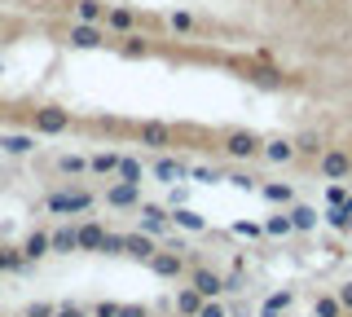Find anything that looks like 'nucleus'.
<instances>
[{"label": "nucleus", "instance_id": "1", "mask_svg": "<svg viewBox=\"0 0 352 317\" xmlns=\"http://www.w3.org/2000/svg\"><path fill=\"white\" fill-rule=\"evenodd\" d=\"M31 124H36V137H62L66 128H71V111H62V106H40Z\"/></svg>", "mask_w": 352, "mask_h": 317}, {"label": "nucleus", "instance_id": "2", "mask_svg": "<svg viewBox=\"0 0 352 317\" xmlns=\"http://www.w3.org/2000/svg\"><path fill=\"white\" fill-rule=\"evenodd\" d=\"M93 207V194L88 190H62V194H49V212H58V216H80Z\"/></svg>", "mask_w": 352, "mask_h": 317}, {"label": "nucleus", "instance_id": "3", "mask_svg": "<svg viewBox=\"0 0 352 317\" xmlns=\"http://www.w3.org/2000/svg\"><path fill=\"white\" fill-rule=\"evenodd\" d=\"M71 49H102L106 45V23H71Z\"/></svg>", "mask_w": 352, "mask_h": 317}, {"label": "nucleus", "instance_id": "4", "mask_svg": "<svg viewBox=\"0 0 352 317\" xmlns=\"http://www.w3.org/2000/svg\"><path fill=\"white\" fill-rule=\"evenodd\" d=\"M225 150L234 159H251V155H260V137H251V133H229L225 137Z\"/></svg>", "mask_w": 352, "mask_h": 317}, {"label": "nucleus", "instance_id": "5", "mask_svg": "<svg viewBox=\"0 0 352 317\" xmlns=\"http://www.w3.org/2000/svg\"><path fill=\"white\" fill-rule=\"evenodd\" d=\"M36 133H0V155H31Z\"/></svg>", "mask_w": 352, "mask_h": 317}, {"label": "nucleus", "instance_id": "6", "mask_svg": "<svg viewBox=\"0 0 352 317\" xmlns=\"http://www.w3.org/2000/svg\"><path fill=\"white\" fill-rule=\"evenodd\" d=\"M137 199H141V185L137 181H119V185H110V190H106V203L110 207H132Z\"/></svg>", "mask_w": 352, "mask_h": 317}, {"label": "nucleus", "instance_id": "7", "mask_svg": "<svg viewBox=\"0 0 352 317\" xmlns=\"http://www.w3.org/2000/svg\"><path fill=\"white\" fill-rule=\"evenodd\" d=\"M106 14L102 0H75V23H106Z\"/></svg>", "mask_w": 352, "mask_h": 317}, {"label": "nucleus", "instance_id": "8", "mask_svg": "<svg viewBox=\"0 0 352 317\" xmlns=\"http://www.w3.org/2000/svg\"><path fill=\"white\" fill-rule=\"evenodd\" d=\"M49 243H53V251H80V229L62 225V229H53V234H49Z\"/></svg>", "mask_w": 352, "mask_h": 317}, {"label": "nucleus", "instance_id": "9", "mask_svg": "<svg viewBox=\"0 0 352 317\" xmlns=\"http://www.w3.org/2000/svg\"><path fill=\"white\" fill-rule=\"evenodd\" d=\"M132 27H137V14H132L128 5H115L106 14V31H132Z\"/></svg>", "mask_w": 352, "mask_h": 317}, {"label": "nucleus", "instance_id": "10", "mask_svg": "<svg viewBox=\"0 0 352 317\" xmlns=\"http://www.w3.org/2000/svg\"><path fill=\"white\" fill-rule=\"evenodd\" d=\"M102 243H106V229L97 225V221L80 225V251H102Z\"/></svg>", "mask_w": 352, "mask_h": 317}, {"label": "nucleus", "instance_id": "11", "mask_svg": "<svg viewBox=\"0 0 352 317\" xmlns=\"http://www.w3.org/2000/svg\"><path fill=\"white\" fill-rule=\"evenodd\" d=\"M154 273H159V278H176V273H181V256H172V251H154Z\"/></svg>", "mask_w": 352, "mask_h": 317}, {"label": "nucleus", "instance_id": "12", "mask_svg": "<svg viewBox=\"0 0 352 317\" xmlns=\"http://www.w3.org/2000/svg\"><path fill=\"white\" fill-rule=\"evenodd\" d=\"M49 251H53V243H49V234H40V229L22 243V256L27 260H40V256H49Z\"/></svg>", "mask_w": 352, "mask_h": 317}, {"label": "nucleus", "instance_id": "13", "mask_svg": "<svg viewBox=\"0 0 352 317\" xmlns=\"http://www.w3.org/2000/svg\"><path fill=\"white\" fill-rule=\"evenodd\" d=\"M141 225H146V234H163L168 229V212L163 207H141Z\"/></svg>", "mask_w": 352, "mask_h": 317}, {"label": "nucleus", "instance_id": "14", "mask_svg": "<svg viewBox=\"0 0 352 317\" xmlns=\"http://www.w3.org/2000/svg\"><path fill=\"white\" fill-rule=\"evenodd\" d=\"M141 141H146V146H168V141H172V133H168V128H163V124H141Z\"/></svg>", "mask_w": 352, "mask_h": 317}, {"label": "nucleus", "instance_id": "15", "mask_svg": "<svg viewBox=\"0 0 352 317\" xmlns=\"http://www.w3.org/2000/svg\"><path fill=\"white\" fill-rule=\"evenodd\" d=\"M348 168H352V163H348V155H339V150H330V155L322 159V172H326V177H344Z\"/></svg>", "mask_w": 352, "mask_h": 317}, {"label": "nucleus", "instance_id": "16", "mask_svg": "<svg viewBox=\"0 0 352 317\" xmlns=\"http://www.w3.org/2000/svg\"><path fill=\"white\" fill-rule=\"evenodd\" d=\"M194 291L198 295H207V300H212V295H220V278H216V273H194Z\"/></svg>", "mask_w": 352, "mask_h": 317}, {"label": "nucleus", "instance_id": "17", "mask_svg": "<svg viewBox=\"0 0 352 317\" xmlns=\"http://www.w3.org/2000/svg\"><path fill=\"white\" fill-rule=\"evenodd\" d=\"M154 172H159V181H181V177H185V163H176V159H159V163H154Z\"/></svg>", "mask_w": 352, "mask_h": 317}, {"label": "nucleus", "instance_id": "18", "mask_svg": "<svg viewBox=\"0 0 352 317\" xmlns=\"http://www.w3.org/2000/svg\"><path fill=\"white\" fill-rule=\"evenodd\" d=\"M124 251H132V256H141V260H154V243H150V238H141V234H132Z\"/></svg>", "mask_w": 352, "mask_h": 317}, {"label": "nucleus", "instance_id": "19", "mask_svg": "<svg viewBox=\"0 0 352 317\" xmlns=\"http://www.w3.org/2000/svg\"><path fill=\"white\" fill-rule=\"evenodd\" d=\"M119 163H124L119 155H93L88 159V172H119Z\"/></svg>", "mask_w": 352, "mask_h": 317}, {"label": "nucleus", "instance_id": "20", "mask_svg": "<svg viewBox=\"0 0 352 317\" xmlns=\"http://www.w3.org/2000/svg\"><path fill=\"white\" fill-rule=\"evenodd\" d=\"M264 155H269L273 163H286V159H295V146L291 141H273V146H264Z\"/></svg>", "mask_w": 352, "mask_h": 317}, {"label": "nucleus", "instance_id": "21", "mask_svg": "<svg viewBox=\"0 0 352 317\" xmlns=\"http://www.w3.org/2000/svg\"><path fill=\"white\" fill-rule=\"evenodd\" d=\"M58 168L66 172V177H80V172H88V159H80V155H62Z\"/></svg>", "mask_w": 352, "mask_h": 317}, {"label": "nucleus", "instance_id": "22", "mask_svg": "<svg viewBox=\"0 0 352 317\" xmlns=\"http://www.w3.org/2000/svg\"><path fill=\"white\" fill-rule=\"evenodd\" d=\"M119 177H124V181H137V185H141V163H137V159H124V163H119Z\"/></svg>", "mask_w": 352, "mask_h": 317}, {"label": "nucleus", "instance_id": "23", "mask_svg": "<svg viewBox=\"0 0 352 317\" xmlns=\"http://www.w3.org/2000/svg\"><path fill=\"white\" fill-rule=\"evenodd\" d=\"M124 58H146V40H141V36H128V45H124Z\"/></svg>", "mask_w": 352, "mask_h": 317}, {"label": "nucleus", "instance_id": "24", "mask_svg": "<svg viewBox=\"0 0 352 317\" xmlns=\"http://www.w3.org/2000/svg\"><path fill=\"white\" fill-rule=\"evenodd\" d=\"M172 221L185 229H203V216H194V212H172Z\"/></svg>", "mask_w": 352, "mask_h": 317}, {"label": "nucleus", "instance_id": "25", "mask_svg": "<svg viewBox=\"0 0 352 317\" xmlns=\"http://www.w3.org/2000/svg\"><path fill=\"white\" fill-rule=\"evenodd\" d=\"M181 309L185 313H198V309H203V304H198V291H181Z\"/></svg>", "mask_w": 352, "mask_h": 317}, {"label": "nucleus", "instance_id": "26", "mask_svg": "<svg viewBox=\"0 0 352 317\" xmlns=\"http://www.w3.org/2000/svg\"><path fill=\"white\" fill-rule=\"evenodd\" d=\"M124 247H128V238H119V234H106V243H102V251H110V256L124 251Z\"/></svg>", "mask_w": 352, "mask_h": 317}, {"label": "nucleus", "instance_id": "27", "mask_svg": "<svg viewBox=\"0 0 352 317\" xmlns=\"http://www.w3.org/2000/svg\"><path fill=\"white\" fill-rule=\"evenodd\" d=\"M27 256H18V251H0V269H18Z\"/></svg>", "mask_w": 352, "mask_h": 317}, {"label": "nucleus", "instance_id": "28", "mask_svg": "<svg viewBox=\"0 0 352 317\" xmlns=\"http://www.w3.org/2000/svg\"><path fill=\"white\" fill-rule=\"evenodd\" d=\"M291 225H300V229H308V225H313V212H308V207H295Z\"/></svg>", "mask_w": 352, "mask_h": 317}, {"label": "nucleus", "instance_id": "29", "mask_svg": "<svg viewBox=\"0 0 352 317\" xmlns=\"http://www.w3.org/2000/svg\"><path fill=\"white\" fill-rule=\"evenodd\" d=\"M264 194H269V199H278V203L291 199V190H286V185H264Z\"/></svg>", "mask_w": 352, "mask_h": 317}, {"label": "nucleus", "instance_id": "30", "mask_svg": "<svg viewBox=\"0 0 352 317\" xmlns=\"http://www.w3.org/2000/svg\"><path fill=\"white\" fill-rule=\"evenodd\" d=\"M53 313H58L53 304H31V309H27V317H53Z\"/></svg>", "mask_w": 352, "mask_h": 317}, {"label": "nucleus", "instance_id": "31", "mask_svg": "<svg viewBox=\"0 0 352 317\" xmlns=\"http://www.w3.org/2000/svg\"><path fill=\"white\" fill-rule=\"evenodd\" d=\"M119 309H124V304H97L93 317H119Z\"/></svg>", "mask_w": 352, "mask_h": 317}, {"label": "nucleus", "instance_id": "32", "mask_svg": "<svg viewBox=\"0 0 352 317\" xmlns=\"http://www.w3.org/2000/svg\"><path fill=\"white\" fill-rule=\"evenodd\" d=\"M172 27H176V31H190L194 18H190V14H172Z\"/></svg>", "mask_w": 352, "mask_h": 317}, {"label": "nucleus", "instance_id": "33", "mask_svg": "<svg viewBox=\"0 0 352 317\" xmlns=\"http://www.w3.org/2000/svg\"><path fill=\"white\" fill-rule=\"evenodd\" d=\"M53 317H88V313H84V309H75V304H62V309L53 313Z\"/></svg>", "mask_w": 352, "mask_h": 317}, {"label": "nucleus", "instance_id": "34", "mask_svg": "<svg viewBox=\"0 0 352 317\" xmlns=\"http://www.w3.org/2000/svg\"><path fill=\"white\" fill-rule=\"evenodd\" d=\"M194 317H225V309H216V304H203V309H198Z\"/></svg>", "mask_w": 352, "mask_h": 317}, {"label": "nucleus", "instance_id": "35", "mask_svg": "<svg viewBox=\"0 0 352 317\" xmlns=\"http://www.w3.org/2000/svg\"><path fill=\"white\" fill-rule=\"evenodd\" d=\"M339 309H335V304H330V300H322V304H317V317H335Z\"/></svg>", "mask_w": 352, "mask_h": 317}, {"label": "nucleus", "instance_id": "36", "mask_svg": "<svg viewBox=\"0 0 352 317\" xmlns=\"http://www.w3.org/2000/svg\"><path fill=\"white\" fill-rule=\"evenodd\" d=\"M119 317H146V309H137V304H124V309H119Z\"/></svg>", "mask_w": 352, "mask_h": 317}, {"label": "nucleus", "instance_id": "37", "mask_svg": "<svg viewBox=\"0 0 352 317\" xmlns=\"http://www.w3.org/2000/svg\"><path fill=\"white\" fill-rule=\"evenodd\" d=\"M295 150H317V137H313V133H304V137H300V146H295Z\"/></svg>", "mask_w": 352, "mask_h": 317}, {"label": "nucleus", "instance_id": "38", "mask_svg": "<svg viewBox=\"0 0 352 317\" xmlns=\"http://www.w3.org/2000/svg\"><path fill=\"white\" fill-rule=\"evenodd\" d=\"M0 177H5V168H0Z\"/></svg>", "mask_w": 352, "mask_h": 317}]
</instances>
